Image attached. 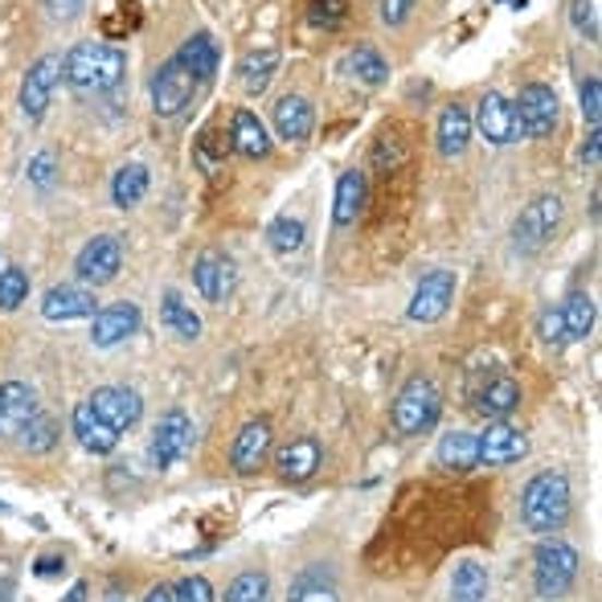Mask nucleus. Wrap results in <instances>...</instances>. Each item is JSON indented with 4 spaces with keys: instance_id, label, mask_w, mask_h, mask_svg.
<instances>
[{
    "instance_id": "obj_1",
    "label": "nucleus",
    "mask_w": 602,
    "mask_h": 602,
    "mask_svg": "<svg viewBox=\"0 0 602 602\" xmlns=\"http://www.w3.org/2000/svg\"><path fill=\"white\" fill-rule=\"evenodd\" d=\"M128 74V53L119 46H103V41H79L74 50L62 58V79L74 95H107L116 91Z\"/></svg>"
},
{
    "instance_id": "obj_2",
    "label": "nucleus",
    "mask_w": 602,
    "mask_h": 602,
    "mask_svg": "<svg viewBox=\"0 0 602 602\" xmlns=\"http://www.w3.org/2000/svg\"><path fill=\"white\" fill-rule=\"evenodd\" d=\"M574 496H569V480L562 471H541L529 480L525 496H520V520L525 529L537 537H553L566 529Z\"/></svg>"
},
{
    "instance_id": "obj_3",
    "label": "nucleus",
    "mask_w": 602,
    "mask_h": 602,
    "mask_svg": "<svg viewBox=\"0 0 602 602\" xmlns=\"http://www.w3.org/2000/svg\"><path fill=\"white\" fill-rule=\"evenodd\" d=\"M443 414V394H438L435 382H426V377H410V382L401 385V394L394 398V431L406 438L414 435H426L431 426L438 422Z\"/></svg>"
},
{
    "instance_id": "obj_4",
    "label": "nucleus",
    "mask_w": 602,
    "mask_h": 602,
    "mask_svg": "<svg viewBox=\"0 0 602 602\" xmlns=\"http://www.w3.org/2000/svg\"><path fill=\"white\" fill-rule=\"evenodd\" d=\"M566 218V201L557 197V193H541L533 197L525 209H520V218L513 221V246L517 254H541L550 246V238L557 234V226Z\"/></svg>"
},
{
    "instance_id": "obj_5",
    "label": "nucleus",
    "mask_w": 602,
    "mask_h": 602,
    "mask_svg": "<svg viewBox=\"0 0 602 602\" xmlns=\"http://www.w3.org/2000/svg\"><path fill=\"white\" fill-rule=\"evenodd\" d=\"M578 578V550L557 541V537H545L533 553V586L541 599H562L569 586Z\"/></svg>"
},
{
    "instance_id": "obj_6",
    "label": "nucleus",
    "mask_w": 602,
    "mask_h": 602,
    "mask_svg": "<svg viewBox=\"0 0 602 602\" xmlns=\"http://www.w3.org/2000/svg\"><path fill=\"white\" fill-rule=\"evenodd\" d=\"M513 111H517L520 135H529V140H545V135L557 132L562 103H557V95H553V86L529 83V86H520V99L513 103Z\"/></svg>"
},
{
    "instance_id": "obj_7",
    "label": "nucleus",
    "mask_w": 602,
    "mask_h": 602,
    "mask_svg": "<svg viewBox=\"0 0 602 602\" xmlns=\"http://www.w3.org/2000/svg\"><path fill=\"white\" fill-rule=\"evenodd\" d=\"M148 91H152V111L172 119V116H181L184 107H189V99L197 95V79H193V74L177 62V53H172L165 67L152 74Z\"/></svg>"
},
{
    "instance_id": "obj_8",
    "label": "nucleus",
    "mask_w": 602,
    "mask_h": 602,
    "mask_svg": "<svg viewBox=\"0 0 602 602\" xmlns=\"http://www.w3.org/2000/svg\"><path fill=\"white\" fill-rule=\"evenodd\" d=\"M62 83V58L58 53H41L25 83H21V116L29 123H41L46 111H50V99H53V86Z\"/></svg>"
},
{
    "instance_id": "obj_9",
    "label": "nucleus",
    "mask_w": 602,
    "mask_h": 602,
    "mask_svg": "<svg viewBox=\"0 0 602 602\" xmlns=\"http://www.w3.org/2000/svg\"><path fill=\"white\" fill-rule=\"evenodd\" d=\"M119 267H123V246L111 234L91 238L74 258V275L83 279V287H107L119 275Z\"/></svg>"
},
{
    "instance_id": "obj_10",
    "label": "nucleus",
    "mask_w": 602,
    "mask_h": 602,
    "mask_svg": "<svg viewBox=\"0 0 602 602\" xmlns=\"http://www.w3.org/2000/svg\"><path fill=\"white\" fill-rule=\"evenodd\" d=\"M471 128L484 135L487 144H496V148H508V144H517L520 140L517 111H513V103L504 99V95H496V91H487L484 99L475 103Z\"/></svg>"
},
{
    "instance_id": "obj_11",
    "label": "nucleus",
    "mask_w": 602,
    "mask_h": 602,
    "mask_svg": "<svg viewBox=\"0 0 602 602\" xmlns=\"http://www.w3.org/2000/svg\"><path fill=\"white\" fill-rule=\"evenodd\" d=\"M193 447V422L184 410H168L165 419L156 422V431H152V463L156 468H172V463H181L184 455Z\"/></svg>"
},
{
    "instance_id": "obj_12",
    "label": "nucleus",
    "mask_w": 602,
    "mask_h": 602,
    "mask_svg": "<svg viewBox=\"0 0 602 602\" xmlns=\"http://www.w3.org/2000/svg\"><path fill=\"white\" fill-rule=\"evenodd\" d=\"M525 455H529V435L508 422H492L484 435H475V463H484V468L520 463Z\"/></svg>"
},
{
    "instance_id": "obj_13",
    "label": "nucleus",
    "mask_w": 602,
    "mask_h": 602,
    "mask_svg": "<svg viewBox=\"0 0 602 602\" xmlns=\"http://www.w3.org/2000/svg\"><path fill=\"white\" fill-rule=\"evenodd\" d=\"M86 401H91V410H95L116 435L132 431L135 422H140V414H144V401H140V394L128 389V385H103V389H95Z\"/></svg>"
},
{
    "instance_id": "obj_14",
    "label": "nucleus",
    "mask_w": 602,
    "mask_h": 602,
    "mask_svg": "<svg viewBox=\"0 0 602 602\" xmlns=\"http://www.w3.org/2000/svg\"><path fill=\"white\" fill-rule=\"evenodd\" d=\"M452 300H455V270H431L414 287V300L406 308V316L419 320V324H435V320L447 316Z\"/></svg>"
},
{
    "instance_id": "obj_15",
    "label": "nucleus",
    "mask_w": 602,
    "mask_h": 602,
    "mask_svg": "<svg viewBox=\"0 0 602 602\" xmlns=\"http://www.w3.org/2000/svg\"><path fill=\"white\" fill-rule=\"evenodd\" d=\"M135 333H140V308L128 300L107 303V308H99L91 316V345L95 349H116V345H123Z\"/></svg>"
},
{
    "instance_id": "obj_16",
    "label": "nucleus",
    "mask_w": 602,
    "mask_h": 602,
    "mask_svg": "<svg viewBox=\"0 0 602 602\" xmlns=\"http://www.w3.org/2000/svg\"><path fill=\"white\" fill-rule=\"evenodd\" d=\"M95 291L79 284H58L41 296V316L50 324H70V320H91L99 308H95Z\"/></svg>"
},
{
    "instance_id": "obj_17",
    "label": "nucleus",
    "mask_w": 602,
    "mask_h": 602,
    "mask_svg": "<svg viewBox=\"0 0 602 602\" xmlns=\"http://www.w3.org/2000/svg\"><path fill=\"white\" fill-rule=\"evenodd\" d=\"M193 284H197V291L209 303H226L238 287V270L221 251H205L193 263Z\"/></svg>"
},
{
    "instance_id": "obj_18",
    "label": "nucleus",
    "mask_w": 602,
    "mask_h": 602,
    "mask_svg": "<svg viewBox=\"0 0 602 602\" xmlns=\"http://www.w3.org/2000/svg\"><path fill=\"white\" fill-rule=\"evenodd\" d=\"M267 455H270V419H251L238 431L234 447H230V468L238 475H254L267 463Z\"/></svg>"
},
{
    "instance_id": "obj_19",
    "label": "nucleus",
    "mask_w": 602,
    "mask_h": 602,
    "mask_svg": "<svg viewBox=\"0 0 602 602\" xmlns=\"http://www.w3.org/2000/svg\"><path fill=\"white\" fill-rule=\"evenodd\" d=\"M37 414V394L25 382H4L0 385V438H21Z\"/></svg>"
},
{
    "instance_id": "obj_20",
    "label": "nucleus",
    "mask_w": 602,
    "mask_h": 602,
    "mask_svg": "<svg viewBox=\"0 0 602 602\" xmlns=\"http://www.w3.org/2000/svg\"><path fill=\"white\" fill-rule=\"evenodd\" d=\"M312 128H316V111H312V103L303 95H284L275 103V132H279V140L303 144L312 135Z\"/></svg>"
},
{
    "instance_id": "obj_21",
    "label": "nucleus",
    "mask_w": 602,
    "mask_h": 602,
    "mask_svg": "<svg viewBox=\"0 0 602 602\" xmlns=\"http://www.w3.org/2000/svg\"><path fill=\"white\" fill-rule=\"evenodd\" d=\"M520 406V385L504 373H492L484 389H475V410L492 422H504Z\"/></svg>"
},
{
    "instance_id": "obj_22",
    "label": "nucleus",
    "mask_w": 602,
    "mask_h": 602,
    "mask_svg": "<svg viewBox=\"0 0 602 602\" xmlns=\"http://www.w3.org/2000/svg\"><path fill=\"white\" fill-rule=\"evenodd\" d=\"M320 443L316 438H296V443H287L284 452L275 455V468H279V475L284 480H291V484H303V480H312L320 468Z\"/></svg>"
},
{
    "instance_id": "obj_23",
    "label": "nucleus",
    "mask_w": 602,
    "mask_h": 602,
    "mask_svg": "<svg viewBox=\"0 0 602 602\" xmlns=\"http://www.w3.org/2000/svg\"><path fill=\"white\" fill-rule=\"evenodd\" d=\"M365 197H369L365 172L349 168V172L336 181V205H333V221H336V226H357V218L365 214Z\"/></svg>"
},
{
    "instance_id": "obj_24",
    "label": "nucleus",
    "mask_w": 602,
    "mask_h": 602,
    "mask_svg": "<svg viewBox=\"0 0 602 602\" xmlns=\"http://www.w3.org/2000/svg\"><path fill=\"white\" fill-rule=\"evenodd\" d=\"M74 435H79V443L91 455H111L119 447V435L91 410V401H79L74 406Z\"/></svg>"
},
{
    "instance_id": "obj_25",
    "label": "nucleus",
    "mask_w": 602,
    "mask_h": 602,
    "mask_svg": "<svg viewBox=\"0 0 602 602\" xmlns=\"http://www.w3.org/2000/svg\"><path fill=\"white\" fill-rule=\"evenodd\" d=\"M471 144V111L463 103H452V107H443V116H438V152L455 160V156H463Z\"/></svg>"
},
{
    "instance_id": "obj_26",
    "label": "nucleus",
    "mask_w": 602,
    "mask_h": 602,
    "mask_svg": "<svg viewBox=\"0 0 602 602\" xmlns=\"http://www.w3.org/2000/svg\"><path fill=\"white\" fill-rule=\"evenodd\" d=\"M230 148H234L238 156H246V160L270 156V135L254 111H238L234 116V123H230Z\"/></svg>"
},
{
    "instance_id": "obj_27",
    "label": "nucleus",
    "mask_w": 602,
    "mask_h": 602,
    "mask_svg": "<svg viewBox=\"0 0 602 602\" xmlns=\"http://www.w3.org/2000/svg\"><path fill=\"white\" fill-rule=\"evenodd\" d=\"M279 70V50L275 46H263V50H251L242 62H238V83L246 95H263Z\"/></svg>"
},
{
    "instance_id": "obj_28",
    "label": "nucleus",
    "mask_w": 602,
    "mask_h": 602,
    "mask_svg": "<svg viewBox=\"0 0 602 602\" xmlns=\"http://www.w3.org/2000/svg\"><path fill=\"white\" fill-rule=\"evenodd\" d=\"M177 62H181L193 79L201 83H209L214 74H218V46H214V37L209 34H193L189 41H184L181 50H177Z\"/></svg>"
},
{
    "instance_id": "obj_29",
    "label": "nucleus",
    "mask_w": 602,
    "mask_h": 602,
    "mask_svg": "<svg viewBox=\"0 0 602 602\" xmlns=\"http://www.w3.org/2000/svg\"><path fill=\"white\" fill-rule=\"evenodd\" d=\"M148 184H152V172L144 165H123L111 181V201L119 209H132L140 201L148 197Z\"/></svg>"
},
{
    "instance_id": "obj_30",
    "label": "nucleus",
    "mask_w": 602,
    "mask_h": 602,
    "mask_svg": "<svg viewBox=\"0 0 602 602\" xmlns=\"http://www.w3.org/2000/svg\"><path fill=\"white\" fill-rule=\"evenodd\" d=\"M160 324H165L172 336H181V340H197L201 336V316L181 300V296H177V291H165V303H160Z\"/></svg>"
},
{
    "instance_id": "obj_31",
    "label": "nucleus",
    "mask_w": 602,
    "mask_h": 602,
    "mask_svg": "<svg viewBox=\"0 0 602 602\" xmlns=\"http://www.w3.org/2000/svg\"><path fill=\"white\" fill-rule=\"evenodd\" d=\"M487 599V569L480 562H459L452 574V602H484Z\"/></svg>"
},
{
    "instance_id": "obj_32",
    "label": "nucleus",
    "mask_w": 602,
    "mask_h": 602,
    "mask_svg": "<svg viewBox=\"0 0 602 602\" xmlns=\"http://www.w3.org/2000/svg\"><path fill=\"white\" fill-rule=\"evenodd\" d=\"M557 312H562V324H566V340H586L590 336V328H594V300L586 291H574Z\"/></svg>"
},
{
    "instance_id": "obj_33",
    "label": "nucleus",
    "mask_w": 602,
    "mask_h": 602,
    "mask_svg": "<svg viewBox=\"0 0 602 602\" xmlns=\"http://www.w3.org/2000/svg\"><path fill=\"white\" fill-rule=\"evenodd\" d=\"M438 463L452 471L475 468V435L471 431H452L438 438Z\"/></svg>"
},
{
    "instance_id": "obj_34",
    "label": "nucleus",
    "mask_w": 602,
    "mask_h": 602,
    "mask_svg": "<svg viewBox=\"0 0 602 602\" xmlns=\"http://www.w3.org/2000/svg\"><path fill=\"white\" fill-rule=\"evenodd\" d=\"M291 602H340L336 599V586L328 578V569L324 566H312L303 569L296 586H291Z\"/></svg>"
},
{
    "instance_id": "obj_35",
    "label": "nucleus",
    "mask_w": 602,
    "mask_h": 602,
    "mask_svg": "<svg viewBox=\"0 0 602 602\" xmlns=\"http://www.w3.org/2000/svg\"><path fill=\"white\" fill-rule=\"evenodd\" d=\"M349 67H352V74H357V83H365V86H382L385 79H389V62H385L373 46H357V50L349 53Z\"/></svg>"
},
{
    "instance_id": "obj_36",
    "label": "nucleus",
    "mask_w": 602,
    "mask_h": 602,
    "mask_svg": "<svg viewBox=\"0 0 602 602\" xmlns=\"http://www.w3.org/2000/svg\"><path fill=\"white\" fill-rule=\"evenodd\" d=\"M303 238H308V226H303L300 218H275L267 230L270 251H279V254L303 251Z\"/></svg>"
},
{
    "instance_id": "obj_37",
    "label": "nucleus",
    "mask_w": 602,
    "mask_h": 602,
    "mask_svg": "<svg viewBox=\"0 0 602 602\" xmlns=\"http://www.w3.org/2000/svg\"><path fill=\"white\" fill-rule=\"evenodd\" d=\"M53 443H58V422L37 410L34 419H29V426L21 431V447L34 455H46V452H53Z\"/></svg>"
},
{
    "instance_id": "obj_38",
    "label": "nucleus",
    "mask_w": 602,
    "mask_h": 602,
    "mask_svg": "<svg viewBox=\"0 0 602 602\" xmlns=\"http://www.w3.org/2000/svg\"><path fill=\"white\" fill-rule=\"evenodd\" d=\"M25 300H29V275L9 263L4 275H0V308L13 312V308H21Z\"/></svg>"
},
{
    "instance_id": "obj_39",
    "label": "nucleus",
    "mask_w": 602,
    "mask_h": 602,
    "mask_svg": "<svg viewBox=\"0 0 602 602\" xmlns=\"http://www.w3.org/2000/svg\"><path fill=\"white\" fill-rule=\"evenodd\" d=\"M267 574H238L230 590H226V602H267Z\"/></svg>"
},
{
    "instance_id": "obj_40",
    "label": "nucleus",
    "mask_w": 602,
    "mask_h": 602,
    "mask_svg": "<svg viewBox=\"0 0 602 602\" xmlns=\"http://www.w3.org/2000/svg\"><path fill=\"white\" fill-rule=\"evenodd\" d=\"M401 160H406V144L394 132H385L373 144V156H369V165L377 168V172H394V168H401Z\"/></svg>"
},
{
    "instance_id": "obj_41",
    "label": "nucleus",
    "mask_w": 602,
    "mask_h": 602,
    "mask_svg": "<svg viewBox=\"0 0 602 602\" xmlns=\"http://www.w3.org/2000/svg\"><path fill=\"white\" fill-rule=\"evenodd\" d=\"M569 25H574L578 37H586V41H599V13H594V0H569Z\"/></svg>"
},
{
    "instance_id": "obj_42",
    "label": "nucleus",
    "mask_w": 602,
    "mask_h": 602,
    "mask_svg": "<svg viewBox=\"0 0 602 602\" xmlns=\"http://www.w3.org/2000/svg\"><path fill=\"white\" fill-rule=\"evenodd\" d=\"M345 17H349V4L345 0H312V9H308V21L320 25V29H336Z\"/></svg>"
},
{
    "instance_id": "obj_43",
    "label": "nucleus",
    "mask_w": 602,
    "mask_h": 602,
    "mask_svg": "<svg viewBox=\"0 0 602 602\" xmlns=\"http://www.w3.org/2000/svg\"><path fill=\"white\" fill-rule=\"evenodd\" d=\"M172 599L177 602H218V594H214V586L205 582L201 574H189V578H181V582L172 586Z\"/></svg>"
},
{
    "instance_id": "obj_44",
    "label": "nucleus",
    "mask_w": 602,
    "mask_h": 602,
    "mask_svg": "<svg viewBox=\"0 0 602 602\" xmlns=\"http://www.w3.org/2000/svg\"><path fill=\"white\" fill-rule=\"evenodd\" d=\"M537 333H541V340H545L550 349H562V345H569V340H566V324H562V312H557V308H545V312H541V320H537Z\"/></svg>"
},
{
    "instance_id": "obj_45",
    "label": "nucleus",
    "mask_w": 602,
    "mask_h": 602,
    "mask_svg": "<svg viewBox=\"0 0 602 602\" xmlns=\"http://www.w3.org/2000/svg\"><path fill=\"white\" fill-rule=\"evenodd\" d=\"M419 9V0H377V13H382V21L385 25H406L410 21V13Z\"/></svg>"
},
{
    "instance_id": "obj_46",
    "label": "nucleus",
    "mask_w": 602,
    "mask_h": 602,
    "mask_svg": "<svg viewBox=\"0 0 602 602\" xmlns=\"http://www.w3.org/2000/svg\"><path fill=\"white\" fill-rule=\"evenodd\" d=\"M599 116H602V83L599 79H586L582 83V119L590 128H599Z\"/></svg>"
},
{
    "instance_id": "obj_47",
    "label": "nucleus",
    "mask_w": 602,
    "mask_h": 602,
    "mask_svg": "<svg viewBox=\"0 0 602 602\" xmlns=\"http://www.w3.org/2000/svg\"><path fill=\"white\" fill-rule=\"evenodd\" d=\"M29 181H34L37 189H50V184H53V156H46V152H41V156H34V160H29Z\"/></svg>"
},
{
    "instance_id": "obj_48",
    "label": "nucleus",
    "mask_w": 602,
    "mask_h": 602,
    "mask_svg": "<svg viewBox=\"0 0 602 602\" xmlns=\"http://www.w3.org/2000/svg\"><path fill=\"white\" fill-rule=\"evenodd\" d=\"M13 590H17V566L0 562V602H13Z\"/></svg>"
},
{
    "instance_id": "obj_49",
    "label": "nucleus",
    "mask_w": 602,
    "mask_h": 602,
    "mask_svg": "<svg viewBox=\"0 0 602 602\" xmlns=\"http://www.w3.org/2000/svg\"><path fill=\"white\" fill-rule=\"evenodd\" d=\"M67 569V557H58V553H46V557H37L34 574L37 578H53V574H62Z\"/></svg>"
},
{
    "instance_id": "obj_50",
    "label": "nucleus",
    "mask_w": 602,
    "mask_h": 602,
    "mask_svg": "<svg viewBox=\"0 0 602 602\" xmlns=\"http://www.w3.org/2000/svg\"><path fill=\"white\" fill-rule=\"evenodd\" d=\"M46 9H50V17L70 21V17H79V9H83V0H46Z\"/></svg>"
},
{
    "instance_id": "obj_51",
    "label": "nucleus",
    "mask_w": 602,
    "mask_h": 602,
    "mask_svg": "<svg viewBox=\"0 0 602 602\" xmlns=\"http://www.w3.org/2000/svg\"><path fill=\"white\" fill-rule=\"evenodd\" d=\"M602 135H599V128H590V135H586V144H582V165L586 168H599V144Z\"/></svg>"
},
{
    "instance_id": "obj_52",
    "label": "nucleus",
    "mask_w": 602,
    "mask_h": 602,
    "mask_svg": "<svg viewBox=\"0 0 602 602\" xmlns=\"http://www.w3.org/2000/svg\"><path fill=\"white\" fill-rule=\"evenodd\" d=\"M144 602H177V599H172V586H152Z\"/></svg>"
},
{
    "instance_id": "obj_53",
    "label": "nucleus",
    "mask_w": 602,
    "mask_h": 602,
    "mask_svg": "<svg viewBox=\"0 0 602 602\" xmlns=\"http://www.w3.org/2000/svg\"><path fill=\"white\" fill-rule=\"evenodd\" d=\"M86 594H91V586H86V582H74V586H70L67 602H86Z\"/></svg>"
},
{
    "instance_id": "obj_54",
    "label": "nucleus",
    "mask_w": 602,
    "mask_h": 602,
    "mask_svg": "<svg viewBox=\"0 0 602 602\" xmlns=\"http://www.w3.org/2000/svg\"><path fill=\"white\" fill-rule=\"evenodd\" d=\"M103 602H128V599H123L119 590H111V594H107V599H103Z\"/></svg>"
},
{
    "instance_id": "obj_55",
    "label": "nucleus",
    "mask_w": 602,
    "mask_h": 602,
    "mask_svg": "<svg viewBox=\"0 0 602 602\" xmlns=\"http://www.w3.org/2000/svg\"><path fill=\"white\" fill-rule=\"evenodd\" d=\"M4 267H9V258H4V251H0V275H4Z\"/></svg>"
}]
</instances>
